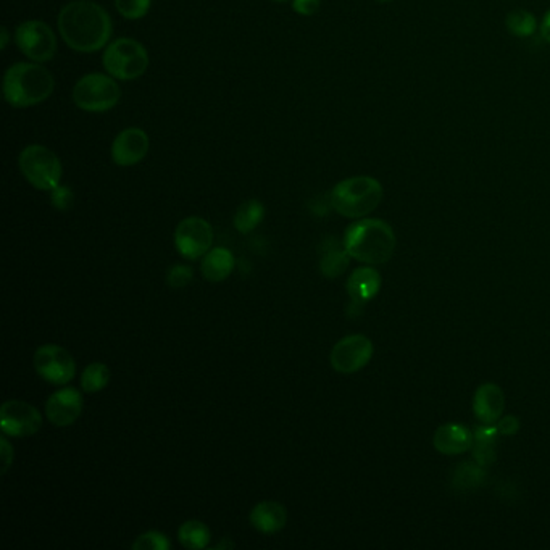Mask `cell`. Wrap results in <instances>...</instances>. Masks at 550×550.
<instances>
[{"mask_svg":"<svg viewBox=\"0 0 550 550\" xmlns=\"http://www.w3.org/2000/svg\"><path fill=\"white\" fill-rule=\"evenodd\" d=\"M58 29L73 50L97 52L110 41V15L91 0H75L62 8L58 15Z\"/></svg>","mask_w":550,"mask_h":550,"instance_id":"obj_1","label":"cell"},{"mask_svg":"<svg viewBox=\"0 0 550 550\" xmlns=\"http://www.w3.org/2000/svg\"><path fill=\"white\" fill-rule=\"evenodd\" d=\"M344 247L350 257L366 265L386 264L395 250V235L391 225L376 218L352 223L344 235Z\"/></svg>","mask_w":550,"mask_h":550,"instance_id":"obj_2","label":"cell"},{"mask_svg":"<svg viewBox=\"0 0 550 550\" xmlns=\"http://www.w3.org/2000/svg\"><path fill=\"white\" fill-rule=\"evenodd\" d=\"M55 87L52 73L37 64H16L4 76V97L15 108L33 107L49 99Z\"/></svg>","mask_w":550,"mask_h":550,"instance_id":"obj_3","label":"cell"},{"mask_svg":"<svg viewBox=\"0 0 550 550\" xmlns=\"http://www.w3.org/2000/svg\"><path fill=\"white\" fill-rule=\"evenodd\" d=\"M331 205L345 218H364L378 208L383 186L378 179L354 176L337 183L329 195Z\"/></svg>","mask_w":550,"mask_h":550,"instance_id":"obj_4","label":"cell"},{"mask_svg":"<svg viewBox=\"0 0 550 550\" xmlns=\"http://www.w3.org/2000/svg\"><path fill=\"white\" fill-rule=\"evenodd\" d=\"M102 62L110 76L128 81L143 76L149 66V55L143 44L122 37L108 45Z\"/></svg>","mask_w":550,"mask_h":550,"instance_id":"obj_5","label":"cell"},{"mask_svg":"<svg viewBox=\"0 0 550 550\" xmlns=\"http://www.w3.org/2000/svg\"><path fill=\"white\" fill-rule=\"evenodd\" d=\"M20 170L29 183L41 191H52L60 185L64 168L60 158L52 150L33 144L20 154Z\"/></svg>","mask_w":550,"mask_h":550,"instance_id":"obj_6","label":"cell"},{"mask_svg":"<svg viewBox=\"0 0 550 550\" xmlns=\"http://www.w3.org/2000/svg\"><path fill=\"white\" fill-rule=\"evenodd\" d=\"M120 86L114 76L102 73H91L79 79L73 89V100L81 110L86 112H107L114 108L120 100Z\"/></svg>","mask_w":550,"mask_h":550,"instance_id":"obj_7","label":"cell"},{"mask_svg":"<svg viewBox=\"0 0 550 550\" xmlns=\"http://www.w3.org/2000/svg\"><path fill=\"white\" fill-rule=\"evenodd\" d=\"M15 41L26 57L35 62H49L57 52V39L49 25L29 20L16 28Z\"/></svg>","mask_w":550,"mask_h":550,"instance_id":"obj_8","label":"cell"},{"mask_svg":"<svg viewBox=\"0 0 550 550\" xmlns=\"http://www.w3.org/2000/svg\"><path fill=\"white\" fill-rule=\"evenodd\" d=\"M35 368L41 378L52 385H66L76 375V364L68 350L45 344L35 352Z\"/></svg>","mask_w":550,"mask_h":550,"instance_id":"obj_9","label":"cell"},{"mask_svg":"<svg viewBox=\"0 0 550 550\" xmlns=\"http://www.w3.org/2000/svg\"><path fill=\"white\" fill-rule=\"evenodd\" d=\"M214 243V229L199 216H189L179 223L175 231V244L183 257L197 260L207 254Z\"/></svg>","mask_w":550,"mask_h":550,"instance_id":"obj_10","label":"cell"},{"mask_svg":"<svg viewBox=\"0 0 550 550\" xmlns=\"http://www.w3.org/2000/svg\"><path fill=\"white\" fill-rule=\"evenodd\" d=\"M373 357V343L364 335L344 337L331 350V366L337 373L352 375L365 368Z\"/></svg>","mask_w":550,"mask_h":550,"instance_id":"obj_11","label":"cell"},{"mask_svg":"<svg viewBox=\"0 0 550 550\" xmlns=\"http://www.w3.org/2000/svg\"><path fill=\"white\" fill-rule=\"evenodd\" d=\"M43 425L37 408L23 400H7L0 408V426L5 436L28 437L36 435Z\"/></svg>","mask_w":550,"mask_h":550,"instance_id":"obj_12","label":"cell"},{"mask_svg":"<svg viewBox=\"0 0 550 550\" xmlns=\"http://www.w3.org/2000/svg\"><path fill=\"white\" fill-rule=\"evenodd\" d=\"M83 395L75 387H65L50 395L45 402V415L55 426L65 428L78 420L83 412Z\"/></svg>","mask_w":550,"mask_h":550,"instance_id":"obj_13","label":"cell"},{"mask_svg":"<svg viewBox=\"0 0 550 550\" xmlns=\"http://www.w3.org/2000/svg\"><path fill=\"white\" fill-rule=\"evenodd\" d=\"M149 152V137L141 128L123 129L115 137L112 158L120 166H131L144 160Z\"/></svg>","mask_w":550,"mask_h":550,"instance_id":"obj_14","label":"cell"},{"mask_svg":"<svg viewBox=\"0 0 550 550\" xmlns=\"http://www.w3.org/2000/svg\"><path fill=\"white\" fill-rule=\"evenodd\" d=\"M505 410L504 391L494 383H485L473 395V414L481 425H495Z\"/></svg>","mask_w":550,"mask_h":550,"instance_id":"obj_15","label":"cell"},{"mask_svg":"<svg viewBox=\"0 0 550 550\" xmlns=\"http://www.w3.org/2000/svg\"><path fill=\"white\" fill-rule=\"evenodd\" d=\"M475 436L472 431L458 425V423H445L439 426L433 437V445L437 452L444 455H460L468 450H472Z\"/></svg>","mask_w":550,"mask_h":550,"instance_id":"obj_16","label":"cell"},{"mask_svg":"<svg viewBox=\"0 0 550 550\" xmlns=\"http://www.w3.org/2000/svg\"><path fill=\"white\" fill-rule=\"evenodd\" d=\"M381 289V275L372 266H360L354 270L347 281L352 305L362 307L366 302L375 299Z\"/></svg>","mask_w":550,"mask_h":550,"instance_id":"obj_17","label":"cell"},{"mask_svg":"<svg viewBox=\"0 0 550 550\" xmlns=\"http://www.w3.org/2000/svg\"><path fill=\"white\" fill-rule=\"evenodd\" d=\"M286 508L275 500L260 502L250 512V525L265 535L278 533L286 526Z\"/></svg>","mask_w":550,"mask_h":550,"instance_id":"obj_18","label":"cell"},{"mask_svg":"<svg viewBox=\"0 0 550 550\" xmlns=\"http://www.w3.org/2000/svg\"><path fill=\"white\" fill-rule=\"evenodd\" d=\"M235 270V257L228 249L216 247L208 250L202 260V275L212 283H222Z\"/></svg>","mask_w":550,"mask_h":550,"instance_id":"obj_19","label":"cell"},{"mask_svg":"<svg viewBox=\"0 0 550 550\" xmlns=\"http://www.w3.org/2000/svg\"><path fill=\"white\" fill-rule=\"evenodd\" d=\"M350 254L344 247V243L339 244L335 239H329L323 243L322 258H320V272L328 279L341 276L350 264Z\"/></svg>","mask_w":550,"mask_h":550,"instance_id":"obj_20","label":"cell"},{"mask_svg":"<svg viewBox=\"0 0 550 550\" xmlns=\"http://www.w3.org/2000/svg\"><path fill=\"white\" fill-rule=\"evenodd\" d=\"M499 435V429H497V426H494V425H483L473 435L475 436V443H473L472 447L473 455H475V460L481 466L493 462L494 455H495L494 445L497 443V436Z\"/></svg>","mask_w":550,"mask_h":550,"instance_id":"obj_21","label":"cell"},{"mask_svg":"<svg viewBox=\"0 0 550 550\" xmlns=\"http://www.w3.org/2000/svg\"><path fill=\"white\" fill-rule=\"evenodd\" d=\"M210 529L205 523L199 520H189L183 523L178 531L179 543L189 550L205 549L210 543Z\"/></svg>","mask_w":550,"mask_h":550,"instance_id":"obj_22","label":"cell"},{"mask_svg":"<svg viewBox=\"0 0 550 550\" xmlns=\"http://www.w3.org/2000/svg\"><path fill=\"white\" fill-rule=\"evenodd\" d=\"M265 216V207L262 202L252 199L239 205L235 215V226L239 233L247 235L257 228Z\"/></svg>","mask_w":550,"mask_h":550,"instance_id":"obj_23","label":"cell"},{"mask_svg":"<svg viewBox=\"0 0 550 550\" xmlns=\"http://www.w3.org/2000/svg\"><path fill=\"white\" fill-rule=\"evenodd\" d=\"M110 381V370L105 364L87 365L85 372L81 375V387L86 393H99L104 387H107Z\"/></svg>","mask_w":550,"mask_h":550,"instance_id":"obj_24","label":"cell"},{"mask_svg":"<svg viewBox=\"0 0 550 550\" xmlns=\"http://www.w3.org/2000/svg\"><path fill=\"white\" fill-rule=\"evenodd\" d=\"M505 25H507L508 31L516 37L533 36L537 28L535 15L529 14L526 10L510 12L507 20H505Z\"/></svg>","mask_w":550,"mask_h":550,"instance_id":"obj_25","label":"cell"},{"mask_svg":"<svg viewBox=\"0 0 550 550\" xmlns=\"http://www.w3.org/2000/svg\"><path fill=\"white\" fill-rule=\"evenodd\" d=\"M483 478H485V470L481 465L465 462L458 466L457 472H455V486L460 489L478 487L483 483Z\"/></svg>","mask_w":550,"mask_h":550,"instance_id":"obj_26","label":"cell"},{"mask_svg":"<svg viewBox=\"0 0 550 550\" xmlns=\"http://www.w3.org/2000/svg\"><path fill=\"white\" fill-rule=\"evenodd\" d=\"M170 547H172L170 539L160 531H147L136 537V541L133 543L135 550H168Z\"/></svg>","mask_w":550,"mask_h":550,"instance_id":"obj_27","label":"cell"},{"mask_svg":"<svg viewBox=\"0 0 550 550\" xmlns=\"http://www.w3.org/2000/svg\"><path fill=\"white\" fill-rule=\"evenodd\" d=\"M152 0H115V7L128 20H139L147 15Z\"/></svg>","mask_w":550,"mask_h":550,"instance_id":"obj_28","label":"cell"},{"mask_svg":"<svg viewBox=\"0 0 550 550\" xmlns=\"http://www.w3.org/2000/svg\"><path fill=\"white\" fill-rule=\"evenodd\" d=\"M193 276V268L189 265H175L166 275V283L173 289H181V287L187 286L191 283Z\"/></svg>","mask_w":550,"mask_h":550,"instance_id":"obj_29","label":"cell"},{"mask_svg":"<svg viewBox=\"0 0 550 550\" xmlns=\"http://www.w3.org/2000/svg\"><path fill=\"white\" fill-rule=\"evenodd\" d=\"M50 202H52V205L54 207L58 208V210H70L73 205V200H75V195H73L72 189L66 186H60L58 185L55 189H52L50 191Z\"/></svg>","mask_w":550,"mask_h":550,"instance_id":"obj_30","label":"cell"},{"mask_svg":"<svg viewBox=\"0 0 550 550\" xmlns=\"http://www.w3.org/2000/svg\"><path fill=\"white\" fill-rule=\"evenodd\" d=\"M502 436H515L520 431V420L516 416H504L499 422L495 423Z\"/></svg>","mask_w":550,"mask_h":550,"instance_id":"obj_31","label":"cell"},{"mask_svg":"<svg viewBox=\"0 0 550 550\" xmlns=\"http://www.w3.org/2000/svg\"><path fill=\"white\" fill-rule=\"evenodd\" d=\"M322 0H293L294 12L304 16H310L320 10Z\"/></svg>","mask_w":550,"mask_h":550,"instance_id":"obj_32","label":"cell"},{"mask_svg":"<svg viewBox=\"0 0 550 550\" xmlns=\"http://www.w3.org/2000/svg\"><path fill=\"white\" fill-rule=\"evenodd\" d=\"M0 455H2V475H5L8 472V468L14 464V449L10 447L7 437H2L0 441Z\"/></svg>","mask_w":550,"mask_h":550,"instance_id":"obj_33","label":"cell"},{"mask_svg":"<svg viewBox=\"0 0 550 550\" xmlns=\"http://www.w3.org/2000/svg\"><path fill=\"white\" fill-rule=\"evenodd\" d=\"M541 35H543L544 39L550 44V10L544 16L543 26H541Z\"/></svg>","mask_w":550,"mask_h":550,"instance_id":"obj_34","label":"cell"},{"mask_svg":"<svg viewBox=\"0 0 550 550\" xmlns=\"http://www.w3.org/2000/svg\"><path fill=\"white\" fill-rule=\"evenodd\" d=\"M0 33H2V43H0V47H2V49H5V47H7V44H8L7 28L0 29Z\"/></svg>","mask_w":550,"mask_h":550,"instance_id":"obj_35","label":"cell"},{"mask_svg":"<svg viewBox=\"0 0 550 550\" xmlns=\"http://www.w3.org/2000/svg\"><path fill=\"white\" fill-rule=\"evenodd\" d=\"M225 547H226V549H233V547H235V543H231V541H228V539L225 537V541H223L222 544H218L215 549H225Z\"/></svg>","mask_w":550,"mask_h":550,"instance_id":"obj_36","label":"cell"},{"mask_svg":"<svg viewBox=\"0 0 550 550\" xmlns=\"http://www.w3.org/2000/svg\"><path fill=\"white\" fill-rule=\"evenodd\" d=\"M275 2H286V0H275Z\"/></svg>","mask_w":550,"mask_h":550,"instance_id":"obj_37","label":"cell"},{"mask_svg":"<svg viewBox=\"0 0 550 550\" xmlns=\"http://www.w3.org/2000/svg\"><path fill=\"white\" fill-rule=\"evenodd\" d=\"M381 2H391V0H381Z\"/></svg>","mask_w":550,"mask_h":550,"instance_id":"obj_38","label":"cell"}]
</instances>
